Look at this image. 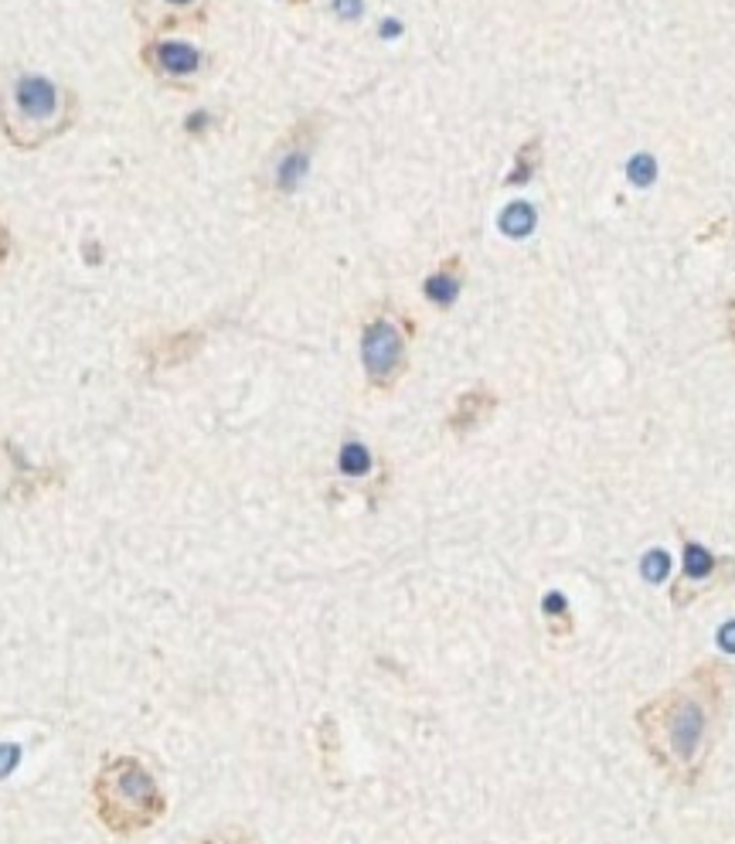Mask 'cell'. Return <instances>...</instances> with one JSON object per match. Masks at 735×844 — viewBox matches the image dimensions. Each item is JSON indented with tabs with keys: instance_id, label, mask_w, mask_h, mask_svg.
Wrapping results in <instances>:
<instances>
[{
	"instance_id": "1",
	"label": "cell",
	"mask_w": 735,
	"mask_h": 844,
	"mask_svg": "<svg viewBox=\"0 0 735 844\" xmlns=\"http://www.w3.org/2000/svg\"><path fill=\"white\" fill-rule=\"evenodd\" d=\"M725 691L729 668L722 661H705L633 712L647 756L674 783L695 787L705 773L725 712Z\"/></svg>"
},
{
	"instance_id": "2",
	"label": "cell",
	"mask_w": 735,
	"mask_h": 844,
	"mask_svg": "<svg viewBox=\"0 0 735 844\" xmlns=\"http://www.w3.org/2000/svg\"><path fill=\"white\" fill-rule=\"evenodd\" d=\"M92 800H96V814H99L103 827H109L120 838L147 831L167 810V800H164L154 770L137 756L106 759L103 770L96 773Z\"/></svg>"
},
{
	"instance_id": "3",
	"label": "cell",
	"mask_w": 735,
	"mask_h": 844,
	"mask_svg": "<svg viewBox=\"0 0 735 844\" xmlns=\"http://www.w3.org/2000/svg\"><path fill=\"white\" fill-rule=\"evenodd\" d=\"M72 123V96L45 75H18L0 96V126L14 147H41Z\"/></svg>"
},
{
	"instance_id": "4",
	"label": "cell",
	"mask_w": 735,
	"mask_h": 844,
	"mask_svg": "<svg viewBox=\"0 0 735 844\" xmlns=\"http://www.w3.org/2000/svg\"><path fill=\"white\" fill-rule=\"evenodd\" d=\"M735 579V558H722L712 549H705L701 541H684L681 551V572L671 586V600L674 606H691L695 600L715 593L718 586Z\"/></svg>"
},
{
	"instance_id": "5",
	"label": "cell",
	"mask_w": 735,
	"mask_h": 844,
	"mask_svg": "<svg viewBox=\"0 0 735 844\" xmlns=\"http://www.w3.org/2000/svg\"><path fill=\"white\" fill-rule=\"evenodd\" d=\"M361 362L375 388H392L406 371V337L392 320H372L361 334Z\"/></svg>"
},
{
	"instance_id": "6",
	"label": "cell",
	"mask_w": 735,
	"mask_h": 844,
	"mask_svg": "<svg viewBox=\"0 0 735 844\" xmlns=\"http://www.w3.org/2000/svg\"><path fill=\"white\" fill-rule=\"evenodd\" d=\"M147 62L171 79H184V75H194L201 69V52L184 41H160L147 52Z\"/></svg>"
},
{
	"instance_id": "7",
	"label": "cell",
	"mask_w": 735,
	"mask_h": 844,
	"mask_svg": "<svg viewBox=\"0 0 735 844\" xmlns=\"http://www.w3.org/2000/svg\"><path fill=\"white\" fill-rule=\"evenodd\" d=\"M494 405H497V398L491 396V392H483V388L466 392V396H460V398H457V405H453V415H449V430H453V432L477 430L480 422L494 413Z\"/></svg>"
},
{
	"instance_id": "8",
	"label": "cell",
	"mask_w": 735,
	"mask_h": 844,
	"mask_svg": "<svg viewBox=\"0 0 735 844\" xmlns=\"http://www.w3.org/2000/svg\"><path fill=\"white\" fill-rule=\"evenodd\" d=\"M307 167H310L307 147H293V150H286V154L276 160V188L296 191L300 188V181L307 177Z\"/></svg>"
},
{
	"instance_id": "9",
	"label": "cell",
	"mask_w": 735,
	"mask_h": 844,
	"mask_svg": "<svg viewBox=\"0 0 735 844\" xmlns=\"http://www.w3.org/2000/svg\"><path fill=\"white\" fill-rule=\"evenodd\" d=\"M198 345H201V334H194V330H188V334H174L171 341H164V345L157 347V364L188 362L191 354L198 351Z\"/></svg>"
},
{
	"instance_id": "10",
	"label": "cell",
	"mask_w": 735,
	"mask_h": 844,
	"mask_svg": "<svg viewBox=\"0 0 735 844\" xmlns=\"http://www.w3.org/2000/svg\"><path fill=\"white\" fill-rule=\"evenodd\" d=\"M534 222H538V215L531 205H508L500 215V232L511 239H525V235H531Z\"/></svg>"
},
{
	"instance_id": "11",
	"label": "cell",
	"mask_w": 735,
	"mask_h": 844,
	"mask_svg": "<svg viewBox=\"0 0 735 844\" xmlns=\"http://www.w3.org/2000/svg\"><path fill=\"white\" fill-rule=\"evenodd\" d=\"M542 610H545V620L551 627V634H559V637L572 634L576 620H572V610H568L562 593H548L545 600H542Z\"/></svg>"
},
{
	"instance_id": "12",
	"label": "cell",
	"mask_w": 735,
	"mask_h": 844,
	"mask_svg": "<svg viewBox=\"0 0 735 844\" xmlns=\"http://www.w3.org/2000/svg\"><path fill=\"white\" fill-rule=\"evenodd\" d=\"M457 294H460V279L449 269H440V273H432L426 279V296L432 303H440V307H449L457 300Z\"/></svg>"
},
{
	"instance_id": "13",
	"label": "cell",
	"mask_w": 735,
	"mask_h": 844,
	"mask_svg": "<svg viewBox=\"0 0 735 844\" xmlns=\"http://www.w3.org/2000/svg\"><path fill=\"white\" fill-rule=\"evenodd\" d=\"M368 470H372V453H368V447H361V443H344L341 473H347V477H364Z\"/></svg>"
},
{
	"instance_id": "14",
	"label": "cell",
	"mask_w": 735,
	"mask_h": 844,
	"mask_svg": "<svg viewBox=\"0 0 735 844\" xmlns=\"http://www.w3.org/2000/svg\"><path fill=\"white\" fill-rule=\"evenodd\" d=\"M627 177H630V184H637V188H650L654 177H657V160H654L650 154L630 157V164H627Z\"/></svg>"
},
{
	"instance_id": "15",
	"label": "cell",
	"mask_w": 735,
	"mask_h": 844,
	"mask_svg": "<svg viewBox=\"0 0 735 844\" xmlns=\"http://www.w3.org/2000/svg\"><path fill=\"white\" fill-rule=\"evenodd\" d=\"M534 154H538V140H531L528 147H525V150L517 154V164H514L511 177H508V184H511V188H517V184H525V181H528V177H531V171H534V164H538V157H534Z\"/></svg>"
},
{
	"instance_id": "16",
	"label": "cell",
	"mask_w": 735,
	"mask_h": 844,
	"mask_svg": "<svg viewBox=\"0 0 735 844\" xmlns=\"http://www.w3.org/2000/svg\"><path fill=\"white\" fill-rule=\"evenodd\" d=\"M205 844H252L249 838H242V834H215L211 841H205Z\"/></svg>"
},
{
	"instance_id": "17",
	"label": "cell",
	"mask_w": 735,
	"mask_h": 844,
	"mask_svg": "<svg viewBox=\"0 0 735 844\" xmlns=\"http://www.w3.org/2000/svg\"><path fill=\"white\" fill-rule=\"evenodd\" d=\"M338 11H341L344 18H355L361 11V0H338Z\"/></svg>"
},
{
	"instance_id": "18",
	"label": "cell",
	"mask_w": 735,
	"mask_h": 844,
	"mask_svg": "<svg viewBox=\"0 0 735 844\" xmlns=\"http://www.w3.org/2000/svg\"><path fill=\"white\" fill-rule=\"evenodd\" d=\"M160 4H164V7H171V11H188L194 0H160Z\"/></svg>"
},
{
	"instance_id": "19",
	"label": "cell",
	"mask_w": 735,
	"mask_h": 844,
	"mask_svg": "<svg viewBox=\"0 0 735 844\" xmlns=\"http://www.w3.org/2000/svg\"><path fill=\"white\" fill-rule=\"evenodd\" d=\"M7 249H11V242H7V232H4V225H0V262L7 259Z\"/></svg>"
}]
</instances>
